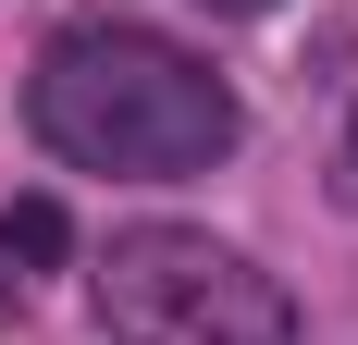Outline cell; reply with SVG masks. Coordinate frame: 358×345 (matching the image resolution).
I'll return each mask as SVG.
<instances>
[{
    "label": "cell",
    "instance_id": "obj_1",
    "mask_svg": "<svg viewBox=\"0 0 358 345\" xmlns=\"http://www.w3.org/2000/svg\"><path fill=\"white\" fill-rule=\"evenodd\" d=\"M25 124L50 136V161L74 172H136V185H185V172L235 161L248 136V111L222 87L198 50L148 25H74L25 87Z\"/></svg>",
    "mask_w": 358,
    "mask_h": 345
},
{
    "label": "cell",
    "instance_id": "obj_2",
    "mask_svg": "<svg viewBox=\"0 0 358 345\" xmlns=\"http://www.w3.org/2000/svg\"><path fill=\"white\" fill-rule=\"evenodd\" d=\"M99 321L124 345H296V296L259 272L248 247L185 235V222H136L99 259Z\"/></svg>",
    "mask_w": 358,
    "mask_h": 345
},
{
    "label": "cell",
    "instance_id": "obj_3",
    "mask_svg": "<svg viewBox=\"0 0 358 345\" xmlns=\"http://www.w3.org/2000/svg\"><path fill=\"white\" fill-rule=\"evenodd\" d=\"M0 247H13L25 272H50V259L74 247V222H62V198H13V210H0Z\"/></svg>",
    "mask_w": 358,
    "mask_h": 345
},
{
    "label": "cell",
    "instance_id": "obj_4",
    "mask_svg": "<svg viewBox=\"0 0 358 345\" xmlns=\"http://www.w3.org/2000/svg\"><path fill=\"white\" fill-rule=\"evenodd\" d=\"M210 13H272V0H210Z\"/></svg>",
    "mask_w": 358,
    "mask_h": 345
}]
</instances>
